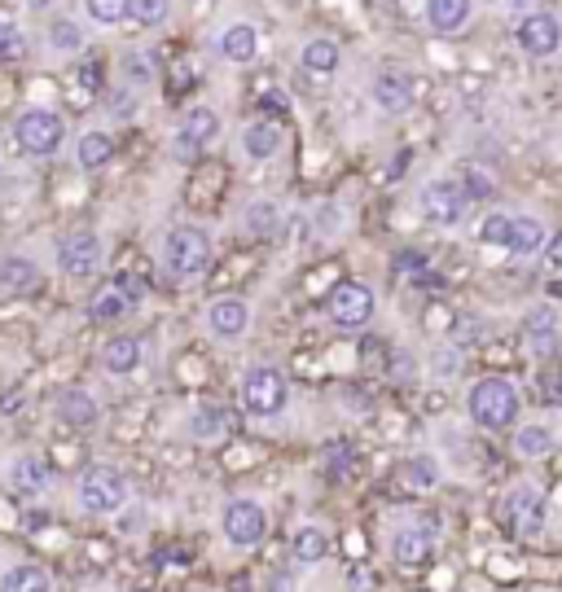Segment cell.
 <instances>
[{
    "instance_id": "obj_45",
    "label": "cell",
    "mask_w": 562,
    "mask_h": 592,
    "mask_svg": "<svg viewBox=\"0 0 562 592\" xmlns=\"http://www.w3.org/2000/svg\"><path fill=\"white\" fill-rule=\"evenodd\" d=\"M546 260L562 268V233H554V238H550V246H546Z\"/></svg>"
},
{
    "instance_id": "obj_32",
    "label": "cell",
    "mask_w": 562,
    "mask_h": 592,
    "mask_svg": "<svg viewBox=\"0 0 562 592\" xmlns=\"http://www.w3.org/2000/svg\"><path fill=\"white\" fill-rule=\"evenodd\" d=\"M510 224H515L510 211H488L484 224H480V242L493 246V251H506L510 246Z\"/></svg>"
},
{
    "instance_id": "obj_50",
    "label": "cell",
    "mask_w": 562,
    "mask_h": 592,
    "mask_svg": "<svg viewBox=\"0 0 562 592\" xmlns=\"http://www.w3.org/2000/svg\"><path fill=\"white\" fill-rule=\"evenodd\" d=\"M0 176H4V172H0Z\"/></svg>"
},
{
    "instance_id": "obj_23",
    "label": "cell",
    "mask_w": 562,
    "mask_h": 592,
    "mask_svg": "<svg viewBox=\"0 0 562 592\" xmlns=\"http://www.w3.org/2000/svg\"><path fill=\"white\" fill-rule=\"evenodd\" d=\"M242 150H246V158H255V163L273 158V154L282 150V128H277V123H268V119L251 123V128L242 132Z\"/></svg>"
},
{
    "instance_id": "obj_15",
    "label": "cell",
    "mask_w": 562,
    "mask_h": 592,
    "mask_svg": "<svg viewBox=\"0 0 562 592\" xmlns=\"http://www.w3.org/2000/svg\"><path fill=\"white\" fill-rule=\"evenodd\" d=\"M524 347H528V355H537V360L559 355L562 325L554 307H532V311L524 316Z\"/></svg>"
},
{
    "instance_id": "obj_16",
    "label": "cell",
    "mask_w": 562,
    "mask_h": 592,
    "mask_svg": "<svg viewBox=\"0 0 562 592\" xmlns=\"http://www.w3.org/2000/svg\"><path fill=\"white\" fill-rule=\"evenodd\" d=\"M9 487H13V496H22V501L44 496V492L53 487V470H48V461L35 457V452L18 457V461L9 465Z\"/></svg>"
},
{
    "instance_id": "obj_26",
    "label": "cell",
    "mask_w": 562,
    "mask_h": 592,
    "mask_svg": "<svg viewBox=\"0 0 562 592\" xmlns=\"http://www.w3.org/2000/svg\"><path fill=\"white\" fill-rule=\"evenodd\" d=\"M0 592H53V580H48L44 567L18 562V567H9V571L0 575Z\"/></svg>"
},
{
    "instance_id": "obj_6",
    "label": "cell",
    "mask_w": 562,
    "mask_h": 592,
    "mask_svg": "<svg viewBox=\"0 0 562 592\" xmlns=\"http://www.w3.org/2000/svg\"><path fill=\"white\" fill-rule=\"evenodd\" d=\"M13 136H18V150H22V154L48 158V154H57L62 141H66V123H62V114H53V110H44V106H31V110L18 114Z\"/></svg>"
},
{
    "instance_id": "obj_34",
    "label": "cell",
    "mask_w": 562,
    "mask_h": 592,
    "mask_svg": "<svg viewBox=\"0 0 562 592\" xmlns=\"http://www.w3.org/2000/svg\"><path fill=\"white\" fill-rule=\"evenodd\" d=\"M84 4H88L92 22H101V26H114L132 13V0H84Z\"/></svg>"
},
{
    "instance_id": "obj_28",
    "label": "cell",
    "mask_w": 562,
    "mask_h": 592,
    "mask_svg": "<svg viewBox=\"0 0 562 592\" xmlns=\"http://www.w3.org/2000/svg\"><path fill=\"white\" fill-rule=\"evenodd\" d=\"M436 483H440V465L431 457H409L400 465V487L405 492H431Z\"/></svg>"
},
{
    "instance_id": "obj_13",
    "label": "cell",
    "mask_w": 562,
    "mask_h": 592,
    "mask_svg": "<svg viewBox=\"0 0 562 592\" xmlns=\"http://www.w3.org/2000/svg\"><path fill=\"white\" fill-rule=\"evenodd\" d=\"M57 268H62V277H92L101 268L97 233H66L57 242Z\"/></svg>"
},
{
    "instance_id": "obj_30",
    "label": "cell",
    "mask_w": 562,
    "mask_h": 592,
    "mask_svg": "<svg viewBox=\"0 0 562 592\" xmlns=\"http://www.w3.org/2000/svg\"><path fill=\"white\" fill-rule=\"evenodd\" d=\"M189 430H194V439L216 443V439H224V430H229V413L216 408V404H202V408L189 417Z\"/></svg>"
},
{
    "instance_id": "obj_12",
    "label": "cell",
    "mask_w": 562,
    "mask_h": 592,
    "mask_svg": "<svg viewBox=\"0 0 562 592\" xmlns=\"http://www.w3.org/2000/svg\"><path fill=\"white\" fill-rule=\"evenodd\" d=\"M515 40H519V48L528 57H554L562 48V18L550 13V9H532V13L519 18Z\"/></svg>"
},
{
    "instance_id": "obj_2",
    "label": "cell",
    "mask_w": 562,
    "mask_h": 592,
    "mask_svg": "<svg viewBox=\"0 0 562 592\" xmlns=\"http://www.w3.org/2000/svg\"><path fill=\"white\" fill-rule=\"evenodd\" d=\"M158 260H163V273L172 277V286H194L211 268V238L198 224H176V229H167Z\"/></svg>"
},
{
    "instance_id": "obj_29",
    "label": "cell",
    "mask_w": 562,
    "mask_h": 592,
    "mask_svg": "<svg viewBox=\"0 0 562 592\" xmlns=\"http://www.w3.org/2000/svg\"><path fill=\"white\" fill-rule=\"evenodd\" d=\"M299 62H304L308 75H334L339 70V44L334 40H308Z\"/></svg>"
},
{
    "instance_id": "obj_33",
    "label": "cell",
    "mask_w": 562,
    "mask_h": 592,
    "mask_svg": "<svg viewBox=\"0 0 562 592\" xmlns=\"http://www.w3.org/2000/svg\"><path fill=\"white\" fill-rule=\"evenodd\" d=\"M79 44H84V35H79V26L70 18H57L48 26V48L53 53H79Z\"/></svg>"
},
{
    "instance_id": "obj_19",
    "label": "cell",
    "mask_w": 562,
    "mask_h": 592,
    "mask_svg": "<svg viewBox=\"0 0 562 592\" xmlns=\"http://www.w3.org/2000/svg\"><path fill=\"white\" fill-rule=\"evenodd\" d=\"M207 325H211V333H220V338L246 333V329H251V307H246V298H216V303L207 307Z\"/></svg>"
},
{
    "instance_id": "obj_27",
    "label": "cell",
    "mask_w": 562,
    "mask_h": 592,
    "mask_svg": "<svg viewBox=\"0 0 562 592\" xmlns=\"http://www.w3.org/2000/svg\"><path fill=\"white\" fill-rule=\"evenodd\" d=\"M110 154H114V141H110V132L92 128V132H84V136H79V167H84V172H97V167H106V163H110Z\"/></svg>"
},
{
    "instance_id": "obj_35",
    "label": "cell",
    "mask_w": 562,
    "mask_h": 592,
    "mask_svg": "<svg viewBox=\"0 0 562 592\" xmlns=\"http://www.w3.org/2000/svg\"><path fill=\"white\" fill-rule=\"evenodd\" d=\"M88 311H92V320H119L128 311V298L119 295V290H101V295H92Z\"/></svg>"
},
{
    "instance_id": "obj_7",
    "label": "cell",
    "mask_w": 562,
    "mask_h": 592,
    "mask_svg": "<svg viewBox=\"0 0 562 592\" xmlns=\"http://www.w3.org/2000/svg\"><path fill=\"white\" fill-rule=\"evenodd\" d=\"M242 404H246V413H255V417H277V413L290 404V382H286V373H282V369H268V364L246 369V377H242Z\"/></svg>"
},
{
    "instance_id": "obj_42",
    "label": "cell",
    "mask_w": 562,
    "mask_h": 592,
    "mask_svg": "<svg viewBox=\"0 0 562 592\" xmlns=\"http://www.w3.org/2000/svg\"><path fill=\"white\" fill-rule=\"evenodd\" d=\"M114 290H119V295L128 298V303H136V298L145 295V286H141V282H136V277H128V273H123V277H119V282H114Z\"/></svg>"
},
{
    "instance_id": "obj_3",
    "label": "cell",
    "mask_w": 562,
    "mask_h": 592,
    "mask_svg": "<svg viewBox=\"0 0 562 592\" xmlns=\"http://www.w3.org/2000/svg\"><path fill=\"white\" fill-rule=\"evenodd\" d=\"M75 496H79V509H84V514H92V518H110V514H119V509L128 505L132 483H128V474L114 470V465H92V470L79 479Z\"/></svg>"
},
{
    "instance_id": "obj_40",
    "label": "cell",
    "mask_w": 562,
    "mask_h": 592,
    "mask_svg": "<svg viewBox=\"0 0 562 592\" xmlns=\"http://www.w3.org/2000/svg\"><path fill=\"white\" fill-rule=\"evenodd\" d=\"M462 185H466L471 198H488V194H493V180L480 176V167H466V180H462Z\"/></svg>"
},
{
    "instance_id": "obj_17",
    "label": "cell",
    "mask_w": 562,
    "mask_h": 592,
    "mask_svg": "<svg viewBox=\"0 0 562 592\" xmlns=\"http://www.w3.org/2000/svg\"><path fill=\"white\" fill-rule=\"evenodd\" d=\"M370 97H374V106L383 114H405L414 106V79L405 70H378Z\"/></svg>"
},
{
    "instance_id": "obj_37",
    "label": "cell",
    "mask_w": 562,
    "mask_h": 592,
    "mask_svg": "<svg viewBox=\"0 0 562 592\" xmlns=\"http://www.w3.org/2000/svg\"><path fill=\"white\" fill-rule=\"evenodd\" d=\"M22 57H26V40H22V31L9 26V22H0V66H4V62H22Z\"/></svg>"
},
{
    "instance_id": "obj_43",
    "label": "cell",
    "mask_w": 562,
    "mask_h": 592,
    "mask_svg": "<svg viewBox=\"0 0 562 592\" xmlns=\"http://www.w3.org/2000/svg\"><path fill=\"white\" fill-rule=\"evenodd\" d=\"M541 395H546V404L562 408V377H550V382H541Z\"/></svg>"
},
{
    "instance_id": "obj_41",
    "label": "cell",
    "mask_w": 562,
    "mask_h": 592,
    "mask_svg": "<svg viewBox=\"0 0 562 592\" xmlns=\"http://www.w3.org/2000/svg\"><path fill=\"white\" fill-rule=\"evenodd\" d=\"M110 110H114L119 119H128V114H132V88H119V92H110Z\"/></svg>"
},
{
    "instance_id": "obj_48",
    "label": "cell",
    "mask_w": 562,
    "mask_h": 592,
    "mask_svg": "<svg viewBox=\"0 0 562 592\" xmlns=\"http://www.w3.org/2000/svg\"><path fill=\"white\" fill-rule=\"evenodd\" d=\"M26 4H31V9H48L53 0H26Z\"/></svg>"
},
{
    "instance_id": "obj_1",
    "label": "cell",
    "mask_w": 562,
    "mask_h": 592,
    "mask_svg": "<svg viewBox=\"0 0 562 592\" xmlns=\"http://www.w3.org/2000/svg\"><path fill=\"white\" fill-rule=\"evenodd\" d=\"M519 413H524V395L510 377L493 373V377H480L471 391H466V417L471 426L488 430V435H502L510 426H519Z\"/></svg>"
},
{
    "instance_id": "obj_8",
    "label": "cell",
    "mask_w": 562,
    "mask_h": 592,
    "mask_svg": "<svg viewBox=\"0 0 562 592\" xmlns=\"http://www.w3.org/2000/svg\"><path fill=\"white\" fill-rule=\"evenodd\" d=\"M220 531H224V540H229L233 549H255V545H264V536H268V509H264L260 501H251V496H238V501L224 505Z\"/></svg>"
},
{
    "instance_id": "obj_25",
    "label": "cell",
    "mask_w": 562,
    "mask_h": 592,
    "mask_svg": "<svg viewBox=\"0 0 562 592\" xmlns=\"http://www.w3.org/2000/svg\"><path fill=\"white\" fill-rule=\"evenodd\" d=\"M220 48H224V57L229 62H255V53H260V31L251 26V22H233L229 31H224V40H220Z\"/></svg>"
},
{
    "instance_id": "obj_11",
    "label": "cell",
    "mask_w": 562,
    "mask_h": 592,
    "mask_svg": "<svg viewBox=\"0 0 562 592\" xmlns=\"http://www.w3.org/2000/svg\"><path fill=\"white\" fill-rule=\"evenodd\" d=\"M444 536V527H440V518H418V527H400V531H392V558L400 562V567H427L431 558H436V540Z\"/></svg>"
},
{
    "instance_id": "obj_38",
    "label": "cell",
    "mask_w": 562,
    "mask_h": 592,
    "mask_svg": "<svg viewBox=\"0 0 562 592\" xmlns=\"http://www.w3.org/2000/svg\"><path fill=\"white\" fill-rule=\"evenodd\" d=\"M132 18L141 26H158L167 18V0H132Z\"/></svg>"
},
{
    "instance_id": "obj_18",
    "label": "cell",
    "mask_w": 562,
    "mask_h": 592,
    "mask_svg": "<svg viewBox=\"0 0 562 592\" xmlns=\"http://www.w3.org/2000/svg\"><path fill=\"white\" fill-rule=\"evenodd\" d=\"M546 246H550V229H546V220L519 211L515 224H510V246H506V251H510L515 260H532V255H541Z\"/></svg>"
},
{
    "instance_id": "obj_39",
    "label": "cell",
    "mask_w": 562,
    "mask_h": 592,
    "mask_svg": "<svg viewBox=\"0 0 562 592\" xmlns=\"http://www.w3.org/2000/svg\"><path fill=\"white\" fill-rule=\"evenodd\" d=\"M123 70H128V79H141V84H150V57L145 53H123Z\"/></svg>"
},
{
    "instance_id": "obj_21",
    "label": "cell",
    "mask_w": 562,
    "mask_h": 592,
    "mask_svg": "<svg viewBox=\"0 0 562 592\" xmlns=\"http://www.w3.org/2000/svg\"><path fill=\"white\" fill-rule=\"evenodd\" d=\"M40 286V268L26 255H0V295H31Z\"/></svg>"
},
{
    "instance_id": "obj_4",
    "label": "cell",
    "mask_w": 562,
    "mask_h": 592,
    "mask_svg": "<svg viewBox=\"0 0 562 592\" xmlns=\"http://www.w3.org/2000/svg\"><path fill=\"white\" fill-rule=\"evenodd\" d=\"M502 523L515 531V536H528L537 540L546 527H550V492L541 483H515L502 501Z\"/></svg>"
},
{
    "instance_id": "obj_36",
    "label": "cell",
    "mask_w": 562,
    "mask_h": 592,
    "mask_svg": "<svg viewBox=\"0 0 562 592\" xmlns=\"http://www.w3.org/2000/svg\"><path fill=\"white\" fill-rule=\"evenodd\" d=\"M277 220H282V207H277V202H255L251 216H246V229L260 233V238H268V233L277 229Z\"/></svg>"
},
{
    "instance_id": "obj_20",
    "label": "cell",
    "mask_w": 562,
    "mask_h": 592,
    "mask_svg": "<svg viewBox=\"0 0 562 592\" xmlns=\"http://www.w3.org/2000/svg\"><path fill=\"white\" fill-rule=\"evenodd\" d=\"M97 417H101V408H97V399L88 391L70 386V391L57 395V421H66L75 430H88V426H97Z\"/></svg>"
},
{
    "instance_id": "obj_22",
    "label": "cell",
    "mask_w": 562,
    "mask_h": 592,
    "mask_svg": "<svg viewBox=\"0 0 562 592\" xmlns=\"http://www.w3.org/2000/svg\"><path fill=\"white\" fill-rule=\"evenodd\" d=\"M475 13V0H427V22L440 35H458Z\"/></svg>"
},
{
    "instance_id": "obj_46",
    "label": "cell",
    "mask_w": 562,
    "mask_h": 592,
    "mask_svg": "<svg viewBox=\"0 0 562 592\" xmlns=\"http://www.w3.org/2000/svg\"><path fill=\"white\" fill-rule=\"evenodd\" d=\"M550 523H559V527H562V487H554V492H550Z\"/></svg>"
},
{
    "instance_id": "obj_24",
    "label": "cell",
    "mask_w": 562,
    "mask_h": 592,
    "mask_svg": "<svg viewBox=\"0 0 562 592\" xmlns=\"http://www.w3.org/2000/svg\"><path fill=\"white\" fill-rule=\"evenodd\" d=\"M101 364H106V373H132L136 364H141V338H132V333H119V338H110L106 342V351H101Z\"/></svg>"
},
{
    "instance_id": "obj_9",
    "label": "cell",
    "mask_w": 562,
    "mask_h": 592,
    "mask_svg": "<svg viewBox=\"0 0 562 592\" xmlns=\"http://www.w3.org/2000/svg\"><path fill=\"white\" fill-rule=\"evenodd\" d=\"M326 311H330V320L339 329H365L374 320V311H378V298L365 282H339L326 298Z\"/></svg>"
},
{
    "instance_id": "obj_5",
    "label": "cell",
    "mask_w": 562,
    "mask_h": 592,
    "mask_svg": "<svg viewBox=\"0 0 562 592\" xmlns=\"http://www.w3.org/2000/svg\"><path fill=\"white\" fill-rule=\"evenodd\" d=\"M418 211H422V220L436 224V229H458V224L466 220V211H471V194H466L462 180L436 176V180H427V185L418 189Z\"/></svg>"
},
{
    "instance_id": "obj_44",
    "label": "cell",
    "mask_w": 562,
    "mask_h": 592,
    "mask_svg": "<svg viewBox=\"0 0 562 592\" xmlns=\"http://www.w3.org/2000/svg\"><path fill=\"white\" fill-rule=\"evenodd\" d=\"M123 531H128V536L145 531V509H132V514H123Z\"/></svg>"
},
{
    "instance_id": "obj_31",
    "label": "cell",
    "mask_w": 562,
    "mask_h": 592,
    "mask_svg": "<svg viewBox=\"0 0 562 592\" xmlns=\"http://www.w3.org/2000/svg\"><path fill=\"white\" fill-rule=\"evenodd\" d=\"M326 553H330V536H326L321 527H299V536H295V558H299L304 567H317V562H326Z\"/></svg>"
},
{
    "instance_id": "obj_49",
    "label": "cell",
    "mask_w": 562,
    "mask_h": 592,
    "mask_svg": "<svg viewBox=\"0 0 562 592\" xmlns=\"http://www.w3.org/2000/svg\"><path fill=\"white\" fill-rule=\"evenodd\" d=\"M506 4H510V9H524V4H528V0H506Z\"/></svg>"
},
{
    "instance_id": "obj_14",
    "label": "cell",
    "mask_w": 562,
    "mask_h": 592,
    "mask_svg": "<svg viewBox=\"0 0 562 592\" xmlns=\"http://www.w3.org/2000/svg\"><path fill=\"white\" fill-rule=\"evenodd\" d=\"M562 435L554 421H519L515 426V435H510V448H515V457L519 461H550L554 452H559Z\"/></svg>"
},
{
    "instance_id": "obj_47",
    "label": "cell",
    "mask_w": 562,
    "mask_h": 592,
    "mask_svg": "<svg viewBox=\"0 0 562 592\" xmlns=\"http://www.w3.org/2000/svg\"><path fill=\"white\" fill-rule=\"evenodd\" d=\"M273 592H290V580L282 575V580H273Z\"/></svg>"
},
{
    "instance_id": "obj_10",
    "label": "cell",
    "mask_w": 562,
    "mask_h": 592,
    "mask_svg": "<svg viewBox=\"0 0 562 592\" xmlns=\"http://www.w3.org/2000/svg\"><path fill=\"white\" fill-rule=\"evenodd\" d=\"M216 136H220V114L207 110V106H194V110L176 123V132H172V154H176L180 163H189V158H198Z\"/></svg>"
}]
</instances>
